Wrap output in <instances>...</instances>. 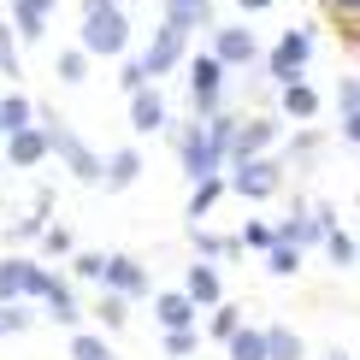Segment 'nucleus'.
I'll return each instance as SVG.
<instances>
[{
  "mask_svg": "<svg viewBox=\"0 0 360 360\" xmlns=\"http://www.w3.org/2000/svg\"><path fill=\"white\" fill-rule=\"evenodd\" d=\"M77 48H83L89 59H124V48H130V18L118 12V0H83Z\"/></svg>",
  "mask_w": 360,
  "mask_h": 360,
  "instance_id": "obj_1",
  "label": "nucleus"
},
{
  "mask_svg": "<svg viewBox=\"0 0 360 360\" xmlns=\"http://www.w3.org/2000/svg\"><path fill=\"white\" fill-rule=\"evenodd\" d=\"M36 124L48 130V142H53V160H59V166H65L71 177H77V184H101L107 160H101V154H95V148H89V142H83L71 124H59V112H41V107H36Z\"/></svg>",
  "mask_w": 360,
  "mask_h": 360,
  "instance_id": "obj_2",
  "label": "nucleus"
},
{
  "mask_svg": "<svg viewBox=\"0 0 360 360\" xmlns=\"http://www.w3.org/2000/svg\"><path fill=\"white\" fill-rule=\"evenodd\" d=\"M307 59H313V30H283V36L272 41V53H266V77H272L278 89L290 83H307Z\"/></svg>",
  "mask_w": 360,
  "mask_h": 360,
  "instance_id": "obj_3",
  "label": "nucleus"
},
{
  "mask_svg": "<svg viewBox=\"0 0 360 360\" xmlns=\"http://www.w3.org/2000/svg\"><path fill=\"white\" fill-rule=\"evenodd\" d=\"M48 283H53V272L41 260H24V254H6L0 260V302H41Z\"/></svg>",
  "mask_w": 360,
  "mask_h": 360,
  "instance_id": "obj_4",
  "label": "nucleus"
},
{
  "mask_svg": "<svg viewBox=\"0 0 360 360\" xmlns=\"http://www.w3.org/2000/svg\"><path fill=\"white\" fill-rule=\"evenodd\" d=\"M231 195H243V201H272L283 189V160L278 154H260V160H243V166H231Z\"/></svg>",
  "mask_w": 360,
  "mask_h": 360,
  "instance_id": "obj_5",
  "label": "nucleus"
},
{
  "mask_svg": "<svg viewBox=\"0 0 360 360\" xmlns=\"http://www.w3.org/2000/svg\"><path fill=\"white\" fill-rule=\"evenodd\" d=\"M184 71H189V107H195V118H213V112H219V101H224V77H231V71L213 59V48L195 53Z\"/></svg>",
  "mask_w": 360,
  "mask_h": 360,
  "instance_id": "obj_6",
  "label": "nucleus"
},
{
  "mask_svg": "<svg viewBox=\"0 0 360 360\" xmlns=\"http://www.w3.org/2000/svg\"><path fill=\"white\" fill-rule=\"evenodd\" d=\"M177 160H184V177H189V184H201V177H219V172H224V154L213 148V136H207L201 118L177 130Z\"/></svg>",
  "mask_w": 360,
  "mask_h": 360,
  "instance_id": "obj_7",
  "label": "nucleus"
},
{
  "mask_svg": "<svg viewBox=\"0 0 360 360\" xmlns=\"http://www.w3.org/2000/svg\"><path fill=\"white\" fill-rule=\"evenodd\" d=\"M184 53H189V36H184V30H177V24H166V18H160V30H154V36H148V48H142L136 59H142L148 83H160V77H166V71H177V65H184Z\"/></svg>",
  "mask_w": 360,
  "mask_h": 360,
  "instance_id": "obj_8",
  "label": "nucleus"
},
{
  "mask_svg": "<svg viewBox=\"0 0 360 360\" xmlns=\"http://www.w3.org/2000/svg\"><path fill=\"white\" fill-rule=\"evenodd\" d=\"M278 136H283V118H272V112L236 118V142H231V160H224V166H243V160L272 154V142H278Z\"/></svg>",
  "mask_w": 360,
  "mask_h": 360,
  "instance_id": "obj_9",
  "label": "nucleus"
},
{
  "mask_svg": "<svg viewBox=\"0 0 360 360\" xmlns=\"http://www.w3.org/2000/svg\"><path fill=\"white\" fill-rule=\"evenodd\" d=\"M213 59L224 71H243L260 59V41H254V30L248 24H213Z\"/></svg>",
  "mask_w": 360,
  "mask_h": 360,
  "instance_id": "obj_10",
  "label": "nucleus"
},
{
  "mask_svg": "<svg viewBox=\"0 0 360 360\" xmlns=\"http://www.w3.org/2000/svg\"><path fill=\"white\" fill-rule=\"evenodd\" d=\"M101 290H112V295H124V302H136V295H148V266L136 260V254H107Z\"/></svg>",
  "mask_w": 360,
  "mask_h": 360,
  "instance_id": "obj_11",
  "label": "nucleus"
},
{
  "mask_svg": "<svg viewBox=\"0 0 360 360\" xmlns=\"http://www.w3.org/2000/svg\"><path fill=\"white\" fill-rule=\"evenodd\" d=\"M0 154H6V166L30 172V166H41V160H53V142H48V130H41V124H30V130H18V136L0 142Z\"/></svg>",
  "mask_w": 360,
  "mask_h": 360,
  "instance_id": "obj_12",
  "label": "nucleus"
},
{
  "mask_svg": "<svg viewBox=\"0 0 360 360\" xmlns=\"http://www.w3.org/2000/svg\"><path fill=\"white\" fill-rule=\"evenodd\" d=\"M184 295H189L195 307H219V302H224L219 266H213V260H189V272H184Z\"/></svg>",
  "mask_w": 360,
  "mask_h": 360,
  "instance_id": "obj_13",
  "label": "nucleus"
},
{
  "mask_svg": "<svg viewBox=\"0 0 360 360\" xmlns=\"http://www.w3.org/2000/svg\"><path fill=\"white\" fill-rule=\"evenodd\" d=\"M53 6H59V0H12V36H18V41H41V36H48Z\"/></svg>",
  "mask_w": 360,
  "mask_h": 360,
  "instance_id": "obj_14",
  "label": "nucleus"
},
{
  "mask_svg": "<svg viewBox=\"0 0 360 360\" xmlns=\"http://www.w3.org/2000/svg\"><path fill=\"white\" fill-rule=\"evenodd\" d=\"M130 130H136V136H148V130H166V95H160L154 83L130 95Z\"/></svg>",
  "mask_w": 360,
  "mask_h": 360,
  "instance_id": "obj_15",
  "label": "nucleus"
},
{
  "mask_svg": "<svg viewBox=\"0 0 360 360\" xmlns=\"http://www.w3.org/2000/svg\"><path fill=\"white\" fill-rule=\"evenodd\" d=\"M41 307H48V319H59L65 331H83V307H77V290H71L65 278H53V283H48Z\"/></svg>",
  "mask_w": 360,
  "mask_h": 360,
  "instance_id": "obj_16",
  "label": "nucleus"
},
{
  "mask_svg": "<svg viewBox=\"0 0 360 360\" xmlns=\"http://www.w3.org/2000/svg\"><path fill=\"white\" fill-rule=\"evenodd\" d=\"M30 124H36V101H30L24 89H6V95H0V142L30 130Z\"/></svg>",
  "mask_w": 360,
  "mask_h": 360,
  "instance_id": "obj_17",
  "label": "nucleus"
},
{
  "mask_svg": "<svg viewBox=\"0 0 360 360\" xmlns=\"http://www.w3.org/2000/svg\"><path fill=\"white\" fill-rule=\"evenodd\" d=\"M142 177V148H118V154H107V172H101V189H130Z\"/></svg>",
  "mask_w": 360,
  "mask_h": 360,
  "instance_id": "obj_18",
  "label": "nucleus"
},
{
  "mask_svg": "<svg viewBox=\"0 0 360 360\" xmlns=\"http://www.w3.org/2000/svg\"><path fill=\"white\" fill-rule=\"evenodd\" d=\"M278 118H290V124H307V118H319V89H313V83H290V89H278Z\"/></svg>",
  "mask_w": 360,
  "mask_h": 360,
  "instance_id": "obj_19",
  "label": "nucleus"
},
{
  "mask_svg": "<svg viewBox=\"0 0 360 360\" xmlns=\"http://www.w3.org/2000/svg\"><path fill=\"white\" fill-rule=\"evenodd\" d=\"M154 319L166 325V331H189L195 325V302L184 290H166V295H154Z\"/></svg>",
  "mask_w": 360,
  "mask_h": 360,
  "instance_id": "obj_20",
  "label": "nucleus"
},
{
  "mask_svg": "<svg viewBox=\"0 0 360 360\" xmlns=\"http://www.w3.org/2000/svg\"><path fill=\"white\" fill-rule=\"evenodd\" d=\"M166 24H177L189 36V30H207L213 24V0H166Z\"/></svg>",
  "mask_w": 360,
  "mask_h": 360,
  "instance_id": "obj_21",
  "label": "nucleus"
},
{
  "mask_svg": "<svg viewBox=\"0 0 360 360\" xmlns=\"http://www.w3.org/2000/svg\"><path fill=\"white\" fill-rule=\"evenodd\" d=\"M224 189H231V184H224V172H219V177H201V184H195V189H189V224H201L207 213H213V207H219V195H224Z\"/></svg>",
  "mask_w": 360,
  "mask_h": 360,
  "instance_id": "obj_22",
  "label": "nucleus"
},
{
  "mask_svg": "<svg viewBox=\"0 0 360 360\" xmlns=\"http://www.w3.org/2000/svg\"><path fill=\"white\" fill-rule=\"evenodd\" d=\"M302 337L290 331V325H266V360H302Z\"/></svg>",
  "mask_w": 360,
  "mask_h": 360,
  "instance_id": "obj_23",
  "label": "nucleus"
},
{
  "mask_svg": "<svg viewBox=\"0 0 360 360\" xmlns=\"http://www.w3.org/2000/svg\"><path fill=\"white\" fill-rule=\"evenodd\" d=\"M224 349H231V360H266V325H243Z\"/></svg>",
  "mask_w": 360,
  "mask_h": 360,
  "instance_id": "obj_24",
  "label": "nucleus"
},
{
  "mask_svg": "<svg viewBox=\"0 0 360 360\" xmlns=\"http://www.w3.org/2000/svg\"><path fill=\"white\" fill-rule=\"evenodd\" d=\"M302 254L307 248H295V243H272V248H266V272H272V278H295V272H302Z\"/></svg>",
  "mask_w": 360,
  "mask_h": 360,
  "instance_id": "obj_25",
  "label": "nucleus"
},
{
  "mask_svg": "<svg viewBox=\"0 0 360 360\" xmlns=\"http://www.w3.org/2000/svg\"><path fill=\"white\" fill-rule=\"evenodd\" d=\"M89 65H95V59H89L83 48H65V53H59V59H53V77H59V83H65V89H77V83L89 77Z\"/></svg>",
  "mask_w": 360,
  "mask_h": 360,
  "instance_id": "obj_26",
  "label": "nucleus"
},
{
  "mask_svg": "<svg viewBox=\"0 0 360 360\" xmlns=\"http://www.w3.org/2000/svg\"><path fill=\"white\" fill-rule=\"evenodd\" d=\"M319 248H325V260H331V266H337V272H342V266H354V260H360V248H354V236H349V231H342V224H337V231H331V236H325V243H319Z\"/></svg>",
  "mask_w": 360,
  "mask_h": 360,
  "instance_id": "obj_27",
  "label": "nucleus"
},
{
  "mask_svg": "<svg viewBox=\"0 0 360 360\" xmlns=\"http://www.w3.org/2000/svg\"><path fill=\"white\" fill-rule=\"evenodd\" d=\"M71 254H77V236H71L65 224H48V231H41V260H71Z\"/></svg>",
  "mask_w": 360,
  "mask_h": 360,
  "instance_id": "obj_28",
  "label": "nucleus"
},
{
  "mask_svg": "<svg viewBox=\"0 0 360 360\" xmlns=\"http://www.w3.org/2000/svg\"><path fill=\"white\" fill-rule=\"evenodd\" d=\"M189 236H195V254H201V260H219V254H236V248H243L236 236H213V231H201V224H189Z\"/></svg>",
  "mask_w": 360,
  "mask_h": 360,
  "instance_id": "obj_29",
  "label": "nucleus"
},
{
  "mask_svg": "<svg viewBox=\"0 0 360 360\" xmlns=\"http://www.w3.org/2000/svg\"><path fill=\"white\" fill-rule=\"evenodd\" d=\"M30 325H36V307H24V302H0V337H24Z\"/></svg>",
  "mask_w": 360,
  "mask_h": 360,
  "instance_id": "obj_30",
  "label": "nucleus"
},
{
  "mask_svg": "<svg viewBox=\"0 0 360 360\" xmlns=\"http://www.w3.org/2000/svg\"><path fill=\"white\" fill-rule=\"evenodd\" d=\"M201 124H207V136H213V148H219V154L224 160H231V142H236V112H213V118H201Z\"/></svg>",
  "mask_w": 360,
  "mask_h": 360,
  "instance_id": "obj_31",
  "label": "nucleus"
},
{
  "mask_svg": "<svg viewBox=\"0 0 360 360\" xmlns=\"http://www.w3.org/2000/svg\"><path fill=\"white\" fill-rule=\"evenodd\" d=\"M0 71H6V83L24 77V59H18V36H12V24L0 18Z\"/></svg>",
  "mask_w": 360,
  "mask_h": 360,
  "instance_id": "obj_32",
  "label": "nucleus"
},
{
  "mask_svg": "<svg viewBox=\"0 0 360 360\" xmlns=\"http://www.w3.org/2000/svg\"><path fill=\"white\" fill-rule=\"evenodd\" d=\"M71 360H112V342L95 331H71Z\"/></svg>",
  "mask_w": 360,
  "mask_h": 360,
  "instance_id": "obj_33",
  "label": "nucleus"
},
{
  "mask_svg": "<svg viewBox=\"0 0 360 360\" xmlns=\"http://www.w3.org/2000/svg\"><path fill=\"white\" fill-rule=\"evenodd\" d=\"M95 313H101V325H107V331H124V319H130V302H124V295H112V290H101Z\"/></svg>",
  "mask_w": 360,
  "mask_h": 360,
  "instance_id": "obj_34",
  "label": "nucleus"
},
{
  "mask_svg": "<svg viewBox=\"0 0 360 360\" xmlns=\"http://www.w3.org/2000/svg\"><path fill=\"white\" fill-rule=\"evenodd\" d=\"M207 331H213L219 342H231L236 331H243V307H231V302H219V307H213V319H207Z\"/></svg>",
  "mask_w": 360,
  "mask_h": 360,
  "instance_id": "obj_35",
  "label": "nucleus"
},
{
  "mask_svg": "<svg viewBox=\"0 0 360 360\" xmlns=\"http://www.w3.org/2000/svg\"><path fill=\"white\" fill-rule=\"evenodd\" d=\"M101 272H107V254H95V248H77V254H71V278L101 283Z\"/></svg>",
  "mask_w": 360,
  "mask_h": 360,
  "instance_id": "obj_36",
  "label": "nucleus"
},
{
  "mask_svg": "<svg viewBox=\"0 0 360 360\" xmlns=\"http://www.w3.org/2000/svg\"><path fill=\"white\" fill-rule=\"evenodd\" d=\"M172 360H189L195 349H201V325H189V331H166V342H160Z\"/></svg>",
  "mask_w": 360,
  "mask_h": 360,
  "instance_id": "obj_37",
  "label": "nucleus"
},
{
  "mask_svg": "<svg viewBox=\"0 0 360 360\" xmlns=\"http://www.w3.org/2000/svg\"><path fill=\"white\" fill-rule=\"evenodd\" d=\"M236 243H243V248H260V254H266V248L278 243V231H272V224H266V219H248V224H243V236H236Z\"/></svg>",
  "mask_w": 360,
  "mask_h": 360,
  "instance_id": "obj_38",
  "label": "nucleus"
},
{
  "mask_svg": "<svg viewBox=\"0 0 360 360\" xmlns=\"http://www.w3.org/2000/svg\"><path fill=\"white\" fill-rule=\"evenodd\" d=\"M325 12H331L337 24H349V30H360V0H319Z\"/></svg>",
  "mask_w": 360,
  "mask_h": 360,
  "instance_id": "obj_39",
  "label": "nucleus"
},
{
  "mask_svg": "<svg viewBox=\"0 0 360 360\" xmlns=\"http://www.w3.org/2000/svg\"><path fill=\"white\" fill-rule=\"evenodd\" d=\"M118 83H124V95L148 89V71H142V59H124V65H118Z\"/></svg>",
  "mask_w": 360,
  "mask_h": 360,
  "instance_id": "obj_40",
  "label": "nucleus"
},
{
  "mask_svg": "<svg viewBox=\"0 0 360 360\" xmlns=\"http://www.w3.org/2000/svg\"><path fill=\"white\" fill-rule=\"evenodd\" d=\"M337 107L342 112H360V77H342L337 83Z\"/></svg>",
  "mask_w": 360,
  "mask_h": 360,
  "instance_id": "obj_41",
  "label": "nucleus"
},
{
  "mask_svg": "<svg viewBox=\"0 0 360 360\" xmlns=\"http://www.w3.org/2000/svg\"><path fill=\"white\" fill-rule=\"evenodd\" d=\"M319 154V136H313V130H302V136L290 142V160H313Z\"/></svg>",
  "mask_w": 360,
  "mask_h": 360,
  "instance_id": "obj_42",
  "label": "nucleus"
},
{
  "mask_svg": "<svg viewBox=\"0 0 360 360\" xmlns=\"http://www.w3.org/2000/svg\"><path fill=\"white\" fill-rule=\"evenodd\" d=\"M337 130H342V142H354V148H360V112H342V124H337Z\"/></svg>",
  "mask_w": 360,
  "mask_h": 360,
  "instance_id": "obj_43",
  "label": "nucleus"
},
{
  "mask_svg": "<svg viewBox=\"0 0 360 360\" xmlns=\"http://www.w3.org/2000/svg\"><path fill=\"white\" fill-rule=\"evenodd\" d=\"M236 6H243V12H266V6H272V0H236Z\"/></svg>",
  "mask_w": 360,
  "mask_h": 360,
  "instance_id": "obj_44",
  "label": "nucleus"
},
{
  "mask_svg": "<svg viewBox=\"0 0 360 360\" xmlns=\"http://www.w3.org/2000/svg\"><path fill=\"white\" fill-rule=\"evenodd\" d=\"M331 360H349V354H331Z\"/></svg>",
  "mask_w": 360,
  "mask_h": 360,
  "instance_id": "obj_45",
  "label": "nucleus"
}]
</instances>
